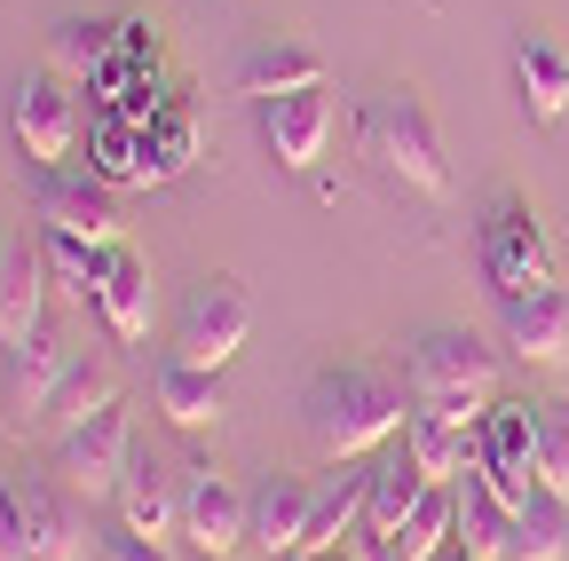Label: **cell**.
Returning <instances> with one entry per match:
<instances>
[{
	"instance_id": "obj_1",
	"label": "cell",
	"mask_w": 569,
	"mask_h": 561,
	"mask_svg": "<svg viewBox=\"0 0 569 561\" xmlns=\"http://www.w3.org/2000/svg\"><path fill=\"white\" fill-rule=\"evenodd\" d=\"M403 419H411V388L380 364H332L301 395V435H309L317 467L380 459L388 443H403Z\"/></svg>"
},
{
	"instance_id": "obj_2",
	"label": "cell",
	"mask_w": 569,
	"mask_h": 561,
	"mask_svg": "<svg viewBox=\"0 0 569 561\" xmlns=\"http://www.w3.org/2000/svg\"><path fill=\"white\" fill-rule=\"evenodd\" d=\"M372 174L411 190V198H451V159H443V134H436V111H427L411 88H388L365 103V127H356Z\"/></svg>"
},
{
	"instance_id": "obj_3",
	"label": "cell",
	"mask_w": 569,
	"mask_h": 561,
	"mask_svg": "<svg viewBox=\"0 0 569 561\" xmlns=\"http://www.w3.org/2000/svg\"><path fill=\"white\" fill-rule=\"evenodd\" d=\"M403 388H411V411H436L451 428H482V411L498 403V364L475 332H427L403 357Z\"/></svg>"
},
{
	"instance_id": "obj_4",
	"label": "cell",
	"mask_w": 569,
	"mask_h": 561,
	"mask_svg": "<svg viewBox=\"0 0 569 561\" xmlns=\"http://www.w3.org/2000/svg\"><path fill=\"white\" fill-rule=\"evenodd\" d=\"M127 467H134V419H127V403H111V411H96V419H80V428L56 435V474H63L71 499H88V507L119 499Z\"/></svg>"
},
{
	"instance_id": "obj_5",
	"label": "cell",
	"mask_w": 569,
	"mask_h": 561,
	"mask_svg": "<svg viewBox=\"0 0 569 561\" xmlns=\"http://www.w3.org/2000/svg\"><path fill=\"white\" fill-rule=\"evenodd\" d=\"M9 134H17V151H24L40 174H56L71 151H80V96H71V80L24 72V80L9 88Z\"/></svg>"
},
{
	"instance_id": "obj_6",
	"label": "cell",
	"mask_w": 569,
	"mask_h": 561,
	"mask_svg": "<svg viewBox=\"0 0 569 561\" xmlns=\"http://www.w3.org/2000/svg\"><path fill=\"white\" fill-rule=\"evenodd\" d=\"M174 482H182V538L206 561H230L238 545H253V499L213 459H190Z\"/></svg>"
},
{
	"instance_id": "obj_7",
	"label": "cell",
	"mask_w": 569,
	"mask_h": 561,
	"mask_svg": "<svg viewBox=\"0 0 569 561\" xmlns=\"http://www.w3.org/2000/svg\"><path fill=\"white\" fill-rule=\"evenodd\" d=\"M246 340H253V293L238 285V277H206V285L190 293V309H182L174 357H182V364H206V372H222Z\"/></svg>"
},
{
	"instance_id": "obj_8",
	"label": "cell",
	"mask_w": 569,
	"mask_h": 561,
	"mask_svg": "<svg viewBox=\"0 0 569 561\" xmlns=\"http://www.w3.org/2000/svg\"><path fill=\"white\" fill-rule=\"evenodd\" d=\"M482 269H490L498 301H507V293H538V285H561V277H553V246H546V230H538V214H530L522 198H498L490 206V222H482Z\"/></svg>"
},
{
	"instance_id": "obj_9",
	"label": "cell",
	"mask_w": 569,
	"mask_h": 561,
	"mask_svg": "<svg viewBox=\"0 0 569 561\" xmlns=\"http://www.w3.org/2000/svg\"><path fill=\"white\" fill-rule=\"evenodd\" d=\"M63 372H71V348L56 332H32L24 348H9V364H0V428H9V435L40 428L56 388H63Z\"/></svg>"
},
{
	"instance_id": "obj_10",
	"label": "cell",
	"mask_w": 569,
	"mask_h": 561,
	"mask_svg": "<svg viewBox=\"0 0 569 561\" xmlns=\"http://www.w3.org/2000/svg\"><path fill=\"white\" fill-rule=\"evenodd\" d=\"M48 253L40 238H0V348H24L48 332Z\"/></svg>"
},
{
	"instance_id": "obj_11",
	"label": "cell",
	"mask_w": 569,
	"mask_h": 561,
	"mask_svg": "<svg viewBox=\"0 0 569 561\" xmlns=\"http://www.w3.org/2000/svg\"><path fill=\"white\" fill-rule=\"evenodd\" d=\"M261 111V143H269V159L277 167H317L325 159V143H332V96L325 88H301V96H269V103H253Z\"/></svg>"
},
{
	"instance_id": "obj_12",
	"label": "cell",
	"mask_w": 569,
	"mask_h": 561,
	"mask_svg": "<svg viewBox=\"0 0 569 561\" xmlns=\"http://www.w3.org/2000/svg\"><path fill=\"white\" fill-rule=\"evenodd\" d=\"M40 222L48 230H71V238H88V246H119V190L103 174H48L40 182Z\"/></svg>"
},
{
	"instance_id": "obj_13",
	"label": "cell",
	"mask_w": 569,
	"mask_h": 561,
	"mask_svg": "<svg viewBox=\"0 0 569 561\" xmlns=\"http://www.w3.org/2000/svg\"><path fill=\"white\" fill-rule=\"evenodd\" d=\"M498 332L522 364H569V293L538 285V293H507L498 301Z\"/></svg>"
},
{
	"instance_id": "obj_14",
	"label": "cell",
	"mask_w": 569,
	"mask_h": 561,
	"mask_svg": "<svg viewBox=\"0 0 569 561\" xmlns=\"http://www.w3.org/2000/svg\"><path fill=\"white\" fill-rule=\"evenodd\" d=\"M96 317L119 348H134L142 332H151V261H142L127 238L103 253V285H96Z\"/></svg>"
},
{
	"instance_id": "obj_15",
	"label": "cell",
	"mask_w": 569,
	"mask_h": 561,
	"mask_svg": "<svg viewBox=\"0 0 569 561\" xmlns=\"http://www.w3.org/2000/svg\"><path fill=\"white\" fill-rule=\"evenodd\" d=\"M419 490H427V474L411 467L403 443H388V451L365 467V530H356V538H365V545H388V538L403 530V514L419 507Z\"/></svg>"
},
{
	"instance_id": "obj_16",
	"label": "cell",
	"mask_w": 569,
	"mask_h": 561,
	"mask_svg": "<svg viewBox=\"0 0 569 561\" xmlns=\"http://www.w3.org/2000/svg\"><path fill=\"white\" fill-rule=\"evenodd\" d=\"M309 507H317V474H269V482L253 490V545H261L269 561L301 553Z\"/></svg>"
},
{
	"instance_id": "obj_17",
	"label": "cell",
	"mask_w": 569,
	"mask_h": 561,
	"mask_svg": "<svg viewBox=\"0 0 569 561\" xmlns=\"http://www.w3.org/2000/svg\"><path fill=\"white\" fill-rule=\"evenodd\" d=\"M301 88H325V56L301 48V40H253L238 56V96L269 103V96H301Z\"/></svg>"
},
{
	"instance_id": "obj_18",
	"label": "cell",
	"mask_w": 569,
	"mask_h": 561,
	"mask_svg": "<svg viewBox=\"0 0 569 561\" xmlns=\"http://www.w3.org/2000/svg\"><path fill=\"white\" fill-rule=\"evenodd\" d=\"M459 538V482H427L419 507L403 514V530L388 545H365V561H436Z\"/></svg>"
},
{
	"instance_id": "obj_19",
	"label": "cell",
	"mask_w": 569,
	"mask_h": 561,
	"mask_svg": "<svg viewBox=\"0 0 569 561\" xmlns=\"http://www.w3.org/2000/svg\"><path fill=\"white\" fill-rule=\"evenodd\" d=\"M515 88H522V111L538 127H553L569 111V56H561V40H546V32L515 40Z\"/></svg>"
},
{
	"instance_id": "obj_20",
	"label": "cell",
	"mask_w": 569,
	"mask_h": 561,
	"mask_svg": "<svg viewBox=\"0 0 569 561\" xmlns=\"http://www.w3.org/2000/svg\"><path fill=\"white\" fill-rule=\"evenodd\" d=\"M17 507H24V530H32V561H80L88 522H80V507H71L63 490H48L40 474H24L17 482Z\"/></svg>"
},
{
	"instance_id": "obj_21",
	"label": "cell",
	"mask_w": 569,
	"mask_h": 561,
	"mask_svg": "<svg viewBox=\"0 0 569 561\" xmlns=\"http://www.w3.org/2000/svg\"><path fill=\"white\" fill-rule=\"evenodd\" d=\"M119 522L167 545V538L182 530V482H167L159 459H142V451H134V467H127V482H119Z\"/></svg>"
},
{
	"instance_id": "obj_22",
	"label": "cell",
	"mask_w": 569,
	"mask_h": 561,
	"mask_svg": "<svg viewBox=\"0 0 569 561\" xmlns=\"http://www.w3.org/2000/svg\"><path fill=\"white\" fill-rule=\"evenodd\" d=\"M365 467H372V459H365ZM365 467H332V474H317V507H309L301 553H340L348 530H365Z\"/></svg>"
},
{
	"instance_id": "obj_23",
	"label": "cell",
	"mask_w": 569,
	"mask_h": 561,
	"mask_svg": "<svg viewBox=\"0 0 569 561\" xmlns=\"http://www.w3.org/2000/svg\"><path fill=\"white\" fill-rule=\"evenodd\" d=\"M159 411H167V428H182V435L213 428V419L230 411V395H222V372H206V364H182V357H167V364H159Z\"/></svg>"
},
{
	"instance_id": "obj_24",
	"label": "cell",
	"mask_w": 569,
	"mask_h": 561,
	"mask_svg": "<svg viewBox=\"0 0 569 561\" xmlns=\"http://www.w3.org/2000/svg\"><path fill=\"white\" fill-rule=\"evenodd\" d=\"M190 159H198V111H190V96H167V111L142 127V190L190 174Z\"/></svg>"
},
{
	"instance_id": "obj_25",
	"label": "cell",
	"mask_w": 569,
	"mask_h": 561,
	"mask_svg": "<svg viewBox=\"0 0 569 561\" xmlns=\"http://www.w3.org/2000/svg\"><path fill=\"white\" fill-rule=\"evenodd\" d=\"M403 451H411V467L427 482H459L467 459H475V428H451V419H436V411H411L403 419Z\"/></svg>"
},
{
	"instance_id": "obj_26",
	"label": "cell",
	"mask_w": 569,
	"mask_h": 561,
	"mask_svg": "<svg viewBox=\"0 0 569 561\" xmlns=\"http://www.w3.org/2000/svg\"><path fill=\"white\" fill-rule=\"evenodd\" d=\"M459 538H467L482 561H507V553H515V507L498 499L482 474H459Z\"/></svg>"
},
{
	"instance_id": "obj_27",
	"label": "cell",
	"mask_w": 569,
	"mask_h": 561,
	"mask_svg": "<svg viewBox=\"0 0 569 561\" xmlns=\"http://www.w3.org/2000/svg\"><path fill=\"white\" fill-rule=\"evenodd\" d=\"M119 403V364L111 357H71V372H63V388H56V403H48V428L63 435V428H80V419H96V411H111Z\"/></svg>"
},
{
	"instance_id": "obj_28",
	"label": "cell",
	"mask_w": 569,
	"mask_h": 561,
	"mask_svg": "<svg viewBox=\"0 0 569 561\" xmlns=\"http://www.w3.org/2000/svg\"><path fill=\"white\" fill-rule=\"evenodd\" d=\"M88 174H103L111 190H142V127H127L119 111L88 119Z\"/></svg>"
},
{
	"instance_id": "obj_29",
	"label": "cell",
	"mask_w": 569,
	"mask_h": 561,
	"mask_svg": "<svg viewBox=\"0 0 569 561\" xmlns=\"http://www.w3.org/2000/svg\"><path fill=\"white\" fill-rule=\"evenodd\" d=\"M103 63H111V24L71 17V24H56V32H48V72H56V80L88 88V80L103 72Z\"/></svg>"
},
{
	"instance_id": "obj_30",
	"label": "cell",
	"mask_w": 569,
	"mask_h": 561,
	"mask_svg": "<svg viewBox=\"0 0 569 561\" xmlns=\"http://www.w3.org/2000/svg\"><path fill=\"white\" fill-rule=\"evenodd\" d=\"M40 253H48V277H56V293H71V301H88V309H96V285H103V253H111V246H88V238H71V230H48V222H40Z\"/></svg>"
},
{
	"instance_id": "obj_31",
	"label": "cell",
	"mask_w": 569,
	"mask_h": 561,
	"mask_svg": "<svg viewBox=\"0 0 569 561\" xmlns=\"http://www.w3.org/2000/svg\"><path fill=\"white\" fill-rule=\"evenodd\" d=\"M507 561H569V499L530 490V507L515 514V553Z\"/></svg>"
},
{
	"instance_id": "obj_32",
	"label": "cell",
	"mask_w": 569,
	"mask_h": 561,
	"mask_svg": "<svg viewBox=\"0 0 569 561\" xmlns=\"http://www.w3.org/2000/svg\"><path fill=\"white\" fill-rule=\"evenodd\" d=\"M538 411V490L569 499V403H530Z\"/></svg>"
},
{
	"instance_id": "obj_33",
	"label": "cell",
	"mask_w": 569,
	"mask_h": 561,
	"mask_svg": "<svg viewBox=\"0 0 569 561\" xmlns=\"http://www.w3.org/2000/svg\"><path fill=\"white\" fill-rule=\"evenodd\" d=\"M111 48H119V63L142 80V72H159V24H142V17H119L111 24Z\"/></svg>"
},
{
	"instance_id": "obj_34",
	"label": "cell",
	"mask_w": 569,
	"mask_h": 561,
	"mask_svg": "<svg viewBox=\"0 0 569 561\" xmlns=\"http://www.w3.org/2000/svg\"><path fill=\"white\" fill-rule=\"evenodd\" d=\"M167 96H174V88H159V72H142V80H127V88H119L103 111H119L127 127H151V119L167 111Z\"/></svg>"
},
{
	"instance_id": "obj_35",
	"label": "cell",
	"mask_w": 569,
	"mask_h": 561,
	"mask_svg": "<svg viewBox=\"0 0 569 561\" xmlns=\"http://www.w3.org/2000/svg\"><path fill=\"white\" fill-rule=\"evenodd\" d=\"M0 561H32V530L17 507V482H0Z\"/></svg>"
},
{
	"instance_id": "obj_36",
	"label": "cell",
	"mask_w": 569,
	"mask_h": 561,
	"mask_svg": "<svg viewBox=\"0 0 569 561\" xmlns=\"http://www.w3.org/2000/svg\"><path fill=\"white\" fill-rule=\"evenodd\" d=\"M103 561H167V545H159V538H142V530H127V522H119V530L103 538Z\"/></svg>"
},
{
	"instance_id": "obj_37",
	"label": "cell",
	"mask_w": 569,
	"mask_h": 561,
	"mask_svg": "<svg viewBox=\"0 0 569 561\" xmlns=\"http://www.w3.org/2000/svg\"><path fill=\"white\" fill-rule=\"evenodd\" d=\"M436 561H482V553H475V545H467V538H451V545H443V553H436Z\"/></svg>"
},
{
	"instance_id": "obj_38",
	"label": "cell",
	"mask_w": 569,
	"mask_h": 561,
	"mask_svg": "<svg viewBox=\"0 0 569 561\" xmlns=\"http://www.w3.org/2000/svg\"><path fill=\"white\" fill-rule=\"evenodd\" d=\"M284 561H332V553H284Z\"/></svg>"
}]
</instances>
